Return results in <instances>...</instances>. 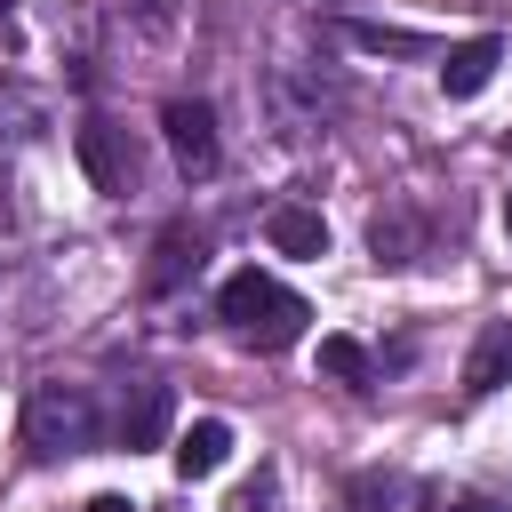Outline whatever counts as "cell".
<instances>
[{"mask_svg":"<svg viewBox=\"0 0 512 512\" xmlns=\"http://www.w3.org/2000/svg\"><path fill=\"white\" fill-rule=\"evenodd\" d=\"M216 320L240 336V344H256V352H288L296 336H304V320H312V304L296 296V288H280L272 272H232L224 288H216Z\"/></svg>","mask_w":512,"mask_h":512,"instance_id":"6da1fadb","label":"cell"},{"mask_svg":"<svg viewBox=\"0 0 512 512\" xmlns=\"http://www.w3.org/2000/svg\"><path fill=\"white\" fill-rule=\"evenodd\" d=\"M24 448L40 464L96 448V400H88V384H32V400H24Z\"/></svg>","mask_w":512,"mask_h":512,"instance_id":"7a4b0ae2","label":"cell"},{"mask_svg":"<svg viewBox=\"0 0 512 512\" xmlns=\"http://www.w3.org/2000/svg\"><path fill=\"white\" fill-rule=\"evenodd\" d=\"M160 136H168V152H176L184 176H216L224 144H216V112H208L200 96H168V104H160Z\"/></svg>","mask_w":512,"mask_h":512,"instance_id":"3957f363","label":"cell"},{"mask_svg":"<svg viewBox=\"0 0 512 512\" xmlns=\"http://www.w3.org/2000/svg\"><path fill=\"white\" fill-rule=\"evenodd\" d=\"M72 144H80V168L96 176V192H128L136 152H128V136H120L112 120H80V128H72Z\"/></svg>","mask_w":512,"mask_h":512,"instance_id":"277c9868","label":"cell"},{"mask_svg":"<svg viewBox=\"0 0 512 512\" xmlns=\"http://www.w3.org/2000/svg\"><path fill=\"white\" fill-rule=\"evenodd\" d=\"M200 256H208V240H200L192 224H168V232L152 240V264H144V296H176V288L200 272Z\"/></svg>","mask_w":512,"mask_h":512,"instance_id":"5b68a950","label":"cell"},{"mask_svg":"<svg viewBox=\"0 0 512 512\" xmlns=\"http://www.w3.org/2000/svg\"><path fill=\"white\" fill-rule=\"evenodd\" d=\"M496 64H504V40H496V32H480V40H464V48H448V56H440V88L464 104V96H480V88L496 80Z\"/></svg>","mask_w":512,"mask_h":512,"instance_id":"8992f818","label":"cell"},{"mask_svg":"<svg viewBox=\"0 0 512 512\" xmlns=\"http://www.w3.org/2000/svg\"><path fill=\"white\" fill-rule=\"evenodd\" d=\"M224 464H232V424L224 416H200V424L176 432V472L184 480H216Z\"/></svg>","mask_w":512,"mask_h":512,"instance_id":"52a82bcc","label":"cell"},{"mask_svg":"<svg viewBox=\"0 0 512 512\" xmlns=\"http://www.w3.org/2000/svg\"><path fill=\"white\" fill-rule=\"evenodd\" d=\"M168 424H176L168 384H136V392H128V408H120V448H160V440H168Z\"/></svg>","mask_w":512,"mask_h":512,"instance_id":"ba28073f","label":"cell"},{"mask_svg":"<svg viewBox=\"0 0 512 512\" xmlns=\"http://www.w3.org/2000/svg\"><path fill=\"white\" fill-rule=\"evenodd\" d=\"M264 240H272L280 256H328V224H320L312 208H296V200H280V208L264 216Z\"/></svg>","mask_w":512,"mask_h":512,"instance_id":"9c48e42d","label":"cell"},{"mask_svg":"<svg viewBox=\"0 0 512 512\" xmlns=\"http://www.w3.org/2000/svg\"><path fill=\"white\" fill-rule=\"evenodd\" d=\"M512 376V328H480V344H472V360H464V392L480 400V392H496Z\"/></svg>","mask_w":512,"mask_h":512,"instance_id":"30bf717a","label":"cell"},{"mask_svg":"<svg viewBox=\"0 0 512 512\" xmlns=\"http://www.w3.org/2000/svg\"><path fill=\"white\" fill-rule=\"evenodd\" d=\"M320 376H336V384L368 392V384H376V360H368V344H360V336H320Z\"/></svg>","mask_w":512,"mask_h":512,"instance_id":"8fae6325","label":"cell"},{"mask_svg":"<svg viewBox=\"0 0 512 512\" xmlns=\"http://www.w3.org/2000/svg\"><path fill=\"white\" fill-rule=\"evenodd\" d=\"M336 32H344L352 48H368V56H432V40H424V32H400V24H360V16H352V24H336Z\"/></svg>","mask_w":512,"mask_h":512,"instance_id":"7c38bea8","label":"cell"},{"mask_svg":"<svg viewBox=\"0 0 512 512\" xmlns=\"http://www.w3.org/2000/svg\"><path fill=\"white\" fill-rule=\"evenodd\" d=\"M232 512H272V472H256V480L232 496Z\"/></svg>","mask_w":512,"mask_h":512,"instance_id":"4fadbf2b","label":"cell"},{"mask_svg":"<svg viewBox=\"0 0 512 512\" xmlns=\"http://www.w3.org/2000/svg\"><path fill=\"white\" fill-rule=\"evenodd\" d=\"M440 512H496L488 496H456V504H440Z\"/></svg>","mask_w":512,"mask_h":512,"instance_id":"5bb4252c","label":"cell"},{"mask_svg":"<svg viewBox=\"0 0 512 512\" xmlns=\"http://www.w3.org/2000/svg\"><path fill=\"white\" fill-rule=\"evenodd\" d=\"M88 512H136V504H128V496H96Z\"/></svg>","mask_w":512,"mask_h":512,"instance_id":"9a60e30c","label":"cell"},{"mask_svg":"<svg viewBox=\"0 0 512 512\" xmlns=\"http://www.w3.org/2000/svg\"><path fill=\"white\" fill-rule=\"evenodd\" d=\"M504 232H512V192H504Z\"/></svg>","mask_w":512,"mask_h":512,"instance_id":"2e32d148","label":"cell"},{"mask_svg":"<svg viewBox=\"0 0 512 512\" xmlns=\"http://www.w3.org/2000/svg\"><path fill=\"white\" fill-rule=\"evenodd\" d=\"M0 8H16V0H0Z\"/></svg>","mask_w":512,"mask_h":512,"instance_id":"e0dca14e","label":"cell"}]
</instances>
